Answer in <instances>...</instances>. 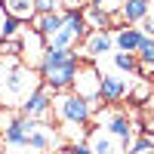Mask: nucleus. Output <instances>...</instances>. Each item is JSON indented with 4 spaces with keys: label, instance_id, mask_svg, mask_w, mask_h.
<instances>
[{
    "label": "nucleus",
    "instance_id": "nucleus-1",
    "mask_svg": "<svg viewBox=\"0 0 154 154\" xmlns=\"http://www.w3.org/2000/svg\"><path fill=\"white\" fill-rule=\"evenodd\" d=\"M77 68H80V53L74 49H56V46H46L43 62H40V83L49 86L53 93H68L74 86V77Z\"/></svg>",
    "mask_w": 154,
    "mask_h": 154
},
{
    "label": "nucleus",
    "instance_id": "nucleus-2",
    "mask_svg": "<svg viewBox=\"0 0 154 154\" xmlns=\"http://www.w3.org/2000/svg\"><path fill=\"white\" fill-rule=\"evenodd\" d=\"M0 77H3V83H0V102H3V105H16V108H19V102L40 83L34 77V71L28 65H22V62H16V59L3 62V74Z\"/></svg>",
    "mask_w": 154,
    "mask_h": 154
},
{
    "label": "nucleus",
    "instance_id": "nucleus-3",
    "mask_svg": "<svg viewBox=\"0 0 154 154\" xmlns=\"http://www.w3.org/2000/svg\"><path fill=\"white\" fill-rule=\"evenodd\" d=\"M53 114L62 123V130H68V126H86L93 120V114H96V102L80 99L77 93L68 89V93H59L53 99Z\"/></svg>",
    "mask_w": 154,
    "mask_h": 154
},
{
    "label": "nucleus",
    "instance_id": "nucleus-4",
    "mask_svg": "<svg viewBox=\"0 0 154 154\" xmlns=\"http://www.w3.org/2000/svg\"><path fill=\"white\" fill-rule=\"evenodd\" d=\"M86 34H89V28H86L83 9H62V28L53 34V40H49L46 46H56V49H74Z\"/></svg>",
    "mask_w": 154,
    "mask_h": 154
},
{
    "label": "nucleus",
    "instance_id": "nucleus-5",
    "mask_svg": "<svg viewBox=\"0 0 154 154\" xmlns=\"http://www.w3.org/2000/svg\"><path fill=\"white\" fill-rule=\"evenodd\" d=\"M93 117L99 120V126H105V133L114 139V142H117L123 151L126 148H130V142H133V133H136V126H133V117H130V114H126V111H114V105L105 111V114H93Z\"/></svg>",
    "mask_w": 154,
    "mask_h": 154
},
{
    "label": "nucleus",
    "instance_id": "nucleus-6",
    "mask_svg": "<svg viewBox=\"0 0 154 154\" xmlns=\"http://www.w3.org/2000/svg\"><path fill=\"white\" fill-rule=\"evenodd\" d=\"M16 111L22 114V117H31V120H46L49 114H53V89L43 86V83H37L31 93L19 102Z\"/></svg>",
    "mask_w": 154,
    "mask_h": 154
},
{
    "label": "nucleus",
    "instance_id": "nucleus-7",
    "mask_svg": "<svg viewBox=\"0 0 154 154\" xmlns=\"http://www.w3.org/2000/svg\"><path fill=\"white\" fill-rule=\"evenodd\" d=\"M59 142H62V133L56 130V126L49 120H37L31 136H28V142H25V151L28 154H46V151H53Z\"/></svg>",
    "mask_w": 154,
    "mask_h": 154
},
{
    "label": "nucleus",
    "instance_id": "nucleus-8",
    "mask_svg": "<svg viewBox=\"0 0 154 154\" xmlns=\"http://www.w3.org/2000/svg\"><path fill=\"white\" fill-rule=\"evenodd\" d=\"M99 83H102L99 68H96V65H89V62H80V68H77V77H74L71 93H77L80 99L96 102V99H99Z\"/></svg>",
    "mask_w": 154,
    "mask_h": 154
},
{
    "label": "nucleus",
    "instance_id": "nucleus-9",
    "mask_svg": "<svg viewBox=\"0 0 154 154\" xmlns=\"http://www.w3.org/2000/svg\"><path fill=\"white\" fill-rule=\"evenodd\" d=\"M19 43H22V59H25V65H28V68H40L43 53H46V40H43L34 28L25 25L22 34H19Z\"/></svg>",
    "mask_w": 154,
    "mask_h": 154
},
{
    "label": "nucleus",
    "instance_id": "nucleus-10",
    "mask_svg": "<svg viewBox=\"0 0 154 154\" xmlns=\"http://www.w3.org/2000/svg\"><path fill=\"white\" fill-rule=\"evenodd\" d=\"M130 80L123 74H102V83H99V99L105 105H117V102L130 99Z\"/></svg>",
    "mask_w": 154,
    "mask_h": 154
},
{
    "label": "nucleus",
    "instance_id": "nucleus-11",
    "mask_svg": "<svg viewBox=\"0 0 154 154\" xmlns=\"http://www.w3.org/2000/svg\"><path fill=\"white\" fill-rule=\"evenodd\" d=\"M111 46H114V34L111 31H89L83 37V56L86 59L105 56V53H111Z\"/></svg>",
    "mask_w": 154,
    "mask_h": 154
},
{
    "label": "nucleus",
    "instance_id": "nucleus-12",
    "mask_svg": "<svg viewBox=\"0 0 154 154\" xmlns=\"http://www.w3.org/2000/svg\"><path fill=\"white\" fill-rule=\"evenodd\" d=\"M145 34L142 28H130V25H123V28H117V34H114V46L120 49V53H139V46H142Z\"/></svg>",
    "mask_w": 154,
    "mask_h": 154
},
{
    "label": "nucleus",
    "instance_id": "nucleus-13",
    "mask_svg": "<svg viewBox=\"0 0 154 154\" xmlns=\"http://www.w3.org/2000/svg\"><path fill=\"white\" fill-rule=\"evenodd\" d=\"M28 25H31V28L40 34V37H43L46 43H49V40H53V34L62 28V12H40V16H34Z\"/></svg>",
    "mask_w": 154,
    "mask_h": 154
},
{
    "label": "nucleus",
    "instance_id": "nucleus-14",
    "mask_svg": "<svg viewBox=\"0 0 154 154\" xmlns=\"http://www.w3.org/2000/svg\"><path fill=\"white\" fill-rule=\"evenodd\" d=\"M86 145H89L93 154H123V148L114 142L105 130H93V133L86 136Z\"/></svg>",
    "mask_w": 154,
    "mask_h": 154
},
{
    "label": "nucleus",
    "instance_id": "nucleus-15",
    "mask_svg": "<svg viewBox=\"0 0 154 154\" xmlns=\"http://www.w3.org/2000/svg\"><path fill=\"white\" fill-rule=\"evenodd\" d=\"M83 19H86V28H89V31H111L114 22H117V16H108V12H102V9L93 6V3L83 6Z\"/></svg>",
    "mask_w": 154,
    "mask_h": 154
},
{
    "label": "nucleus",
    "instance_id": "nucleus-16",
    "mask_svg": "<svg viewBox=\"0 0 154 154\" xmlns=\"http://www.w3.org/2000/svg\"><path fill=\"white\" fill-rule=\"evenodd\" d=\"M148 9H151L148 0H123L117 19H123L126 25H142V22L148 19Z\"/></svg>",
    "mask_w": 154,
    "mask_h": 154
},
{
    "label": "nucleus",
    "instance_id": "nucleus-17",
    "mask_svg": "<svg viewBox=\"0 0 154 154\" xmlns=\"http://www.w3.org/2000/svg\"><path fill=\"white\" fill-rule=\"evenodd\" d=\"M0 6H3L6 16H16L19 22H31V19L37 16L34 0H0Z\"/></svg>",
    "mask_w": 154,
    "mask_h": 154
},
{
    "label": "nucleus",
    "instance_id": "nucleus-18",
    "mask_svg": "<svg viewBox=\"0 0 154 154\" xmlns=\"http://www.w3.org/2000/svg\"><path fill=\"white\" fill-rule=\"evenodd\" d=\"M136 59H139V68L145 71V77L154 74V37H145V40H142V46H139Z\"/></svg>",
    "mask_w": 154,
    "mask_h": 154
},
{
    "label": "nucleus",
    "instance_id": "nucleus-19",
    "mask_svg": "<svg viewBox=\"0 0 154 154\" xmlns=\"http://www.w3.org/2000/svg\"><path fill=\"white\" fill-rule=\"evenodd\" d=\"M126 154H154V130H142V133L130 142Z\"/></svg>",
    "mask_w": 154,
    "mask_h": 154
},
{
    "label": "nucleus",
    "instance_id": "nucleus-20",
    "mask_svg": "<svg viewBox=\"0 0 154 154\" xmlns=\"http://www.w3.org/2000/svg\"><path fill=\"white\" fill-rule=\"evenodd\" d=\"M22 25H28V22H19L16 16H3V22H0V40H9V37H19Z\"/></svg>",
    "mask_w": 154,
    "mask_h": 154
},
{
    "label": "nucleus",
    "instance_id": "nucleus-21",
    "mask_svg": "<svg viewBox=\"0 0 154 154\" xmlns=\"http://www.w3.org/2000/svg\"><path fill=\"white\" fill-rule=\"evenodd\" d=\"M130 99L136 102V105L148 102V99H151V86H148V80H139V86H136V89H130Z\"/></svg>",
    "mask_w": 154,
    "mask_h": 154
},
{
    "label": "nucleus",
    "instance_id": "nucleus-22",
    "mask_svg": "<svg viewBox=\"0 0 154 154\" xmlns=\"http://www.w3.org/2000/svg\"><path fill=\"white\" fill-rule=\"evenodd\" d=\"M93 6H99L102 12H108V16H120V6H123V0H89Z\"/></svg>",
    "mask_w": 154,
    "mask_h": 154
},
{
    "label": "nucleus",
    "instance_id": "nucleus-23",
    "mask_svg": "<svg viewBox=\"0 0 154 154\" xmlns=\"http://www.w3.org/2000/svg\"><path fill=\"white\" fill-rule=\"evenodd\" d=\"M59 6H62L59 0H34V9H37V16H40V12H62Z\"/></svg>",
    "mask_w": 154,
    "mask_h": 154
},
{
    "label": "nucleus",
    "instance_id": "nucleus-24",
    "mask_svg": "<svg viewBox=\"0 0 154 154\" xmlns=\"http://www.w3.org/2000/svg\"><path fill=\"white\" fill-rule=\"evenodd\" d=\"M65 154H93L86 142H68L65 145Z\"/></svg>",
    "mask_w": 154,
    "mask_h": 154
},
{
    "label": "nucleus",
    "instance_id": "nucleus-25",
    "mask_svg": "<svg viewBox=\"0 0 154 154\" xmlns=\"http://www.w3.org/2000/svg\"><path fill=\"white\" fill-rule=\"evenodd\" d=\"M59 3L65 6V9H83V6H86L83 0H59Z\"/></svg>",
    "mask_w": 154,
    "mask_h": 154
},
{
    "label": "nucleus",
    "instance_id": "nucleus-26",
    "mask_svg": "<svg viewBox=\"0 0 154 154\" xmlns=\"http://www.w3.org/2000/svg\"><path fill=\"white\" fill-rule=\"evenodd\" d=\"M142 34L145 37H154V19H145L142 22Z\"/></svg>",
    "mask_w": 154,
    "mask_h": 154
},
{
    "label": "nucleus",
    "instance_id": "nucleus-27",
    "mask_svg": "<svg viewBox=\"0 0 154 154\" xmlns=\"http://www.w3.org/2000/svg\"><path fill=\"white\" fill-rule=\"evenodd\" d=\"M3 154H25V151H3Z\"/></svg>",
    "mask_w": 154,
    "mask_h": 154
},
{
    "label": "nucleus",
    "instance_id": "nucleus-28",
    "mask_svg": "<svg viewBox=\"0 0 154 154\" xmlns=\"http://www.w3.org/2000/svg\"><path fill=\"white\" fill-rule=\"evenodd\" d=\"M0 74H3V59H0Z\"/></svg>",
    "mask_w": 154,
    "mask_h": 154
},
{
    "label": "nucleus",
    "instance_id": "nucleus-29",
    "mask_svg": "<svg viewBox=\"0 0 154 154\" xmlns=\"http://www.w3.org/2000/svg\"><path fill=\"white\" fill-rule=\"evenodd\" d=\"M148 3H151V9H154V0H148Z\"/></svg>",
    "mask_w": 154,
    "mask_h": 154
},
{
    "label": "nucleus",
    "instance_id": "nucleus-30",
    "mask_svg": "<svg viewBox=\"0 0 154 154\" xmlns=\"http://www.w3.org/2000/svg\"><path fill=\"white\" fill-rule=\"evenodd\" d=\"M46 154H59V151H46Z\"/></svg>",
    "mask_w": 154,
    "mask_h": 154
},
{
    "label": "nucleus",
    "instance_id": "nucleus-31",
    "mask_svg": "<svg viewBox=\"0 0 154 154\" xmlns=\"http://www.w3.org/2000/svg\"><path fill=\"white\" fill-rule=\"evenodd\" d=\"M148 102H151V108H154V99H148Z\"/></svg>",
    "mask_w": 154,
    "mask_h": 154
},
{
    "label": "nucleus",
    "instance_id": "nucleus-32",
    "mask_svg": "<svg viewBox=\"0 0 154 154\" xmlns=\"http://www.w3.org/2000/svg\"><path fill=\"white\" fill-rule=\"evenodd\" d=\"M123 154H126V151H123Z\"/></svg>",
    "mask_w": 154,
    "mask_h": 154
}]
</instances>
